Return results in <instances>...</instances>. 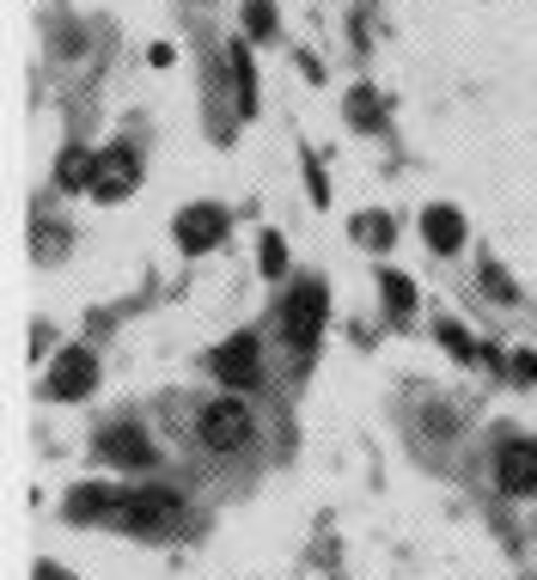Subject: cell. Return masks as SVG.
Returning <instances> with one entry per match:
<instances>
[{"label": "cell", "mask_w": 537, "mask_h": 580, "mask_svg": "<svg viewBox=\"0 0 537 580\" xmlns=\"http://www.w3.org/2000/svg\"><path fill=\"white\" fill-rule=\"evenodd\" d=\"M117 525L123 532H141V537H159V532H178V519H184V502L171 495V488H129L117 495Z\"/></svg>", "instance_id": "2"}, {"label": "cell", "mask_w": 537, "mask_h": 580, "mask_svg": "<svg viewBox=\"0 0 537 580\" xmlns=\"http://www.w3.org/2000/svg\"><path fill=\"white\" fill-rule=\"evenodd\" d=\"M440 342H446L452 354H459V361H483V349H476V342L459 330V324H440Z\"/></svg>", "instance_id": "18"}, {"label": "cell", "mask_w": 537, "mask_h": 580, "mask_svg": "<svg viewBox=\"0 0 537 580\" xmlns=\"http://www.w3.org/2000/svg\"><path fill=\"white\" fill-rule=\"evenodd\" d=\"M354 239L367 244V251H385V244H391V214H379V208L354 214Z\"/></svg>", "instance_id": "14"}, {"label": "cell", "mask_w": 537, "mask_h": 580, "mask_svg": "<svg viewBox=\"0 0 537 580\" xmlns=\"http://www.w3.org/2000/svg\"><path fill=\"white\" fill-rule=\"evenodd\" d=\"M232 232V214L215 208V202H196V208L178 214V244H184V257H202V251H215L220 239Z\"/></svg>", "instance_id": "4"}, {"label": "cell", "mask_w": 537, "mask_h": 580, "mask_svg": "<svg viewBox=\"0 0 537 580\" xmlns=\"http://www.w3.org/2000/svg\"><path fill=\"white\" fill-rule=\"evenodd\" d=\"M324 312H330V293H324V281H300V288L288 293V305H281V336H288V349L300 354V361H312V349H318Z\"/></svg>", "instance_id": "1"}, {"label": "cell", "mask_w": 537, "mask_h": 580, "mask_svg": "<svg viewBox=\"0 0 537 580\" xmlns=\"http://www.w3.org/2000/svg\"><path fill=\"white\" fill-rule=\"evenodd\" d=\"M257 263H263V275H281V269H288V244L269 232V239H263V251H257Z\"/></svg>", "instance_id": "19"}, {"label": "cell", "mask_w": 537, "mask_h": 580, "mask_svg": "<svg viewBox=\"0 0 537 580\" xmlns=\"http://www.w3.org/2000/svg\"><path fill=\"white\" fill-rule=\"evenodd\" d=\"M93 171H98V159H93V153H80V147H68L62 159H56V178H62L68 190H80V183L93 190Z\"/></svg>", "instance_id": "13"}, {"label": "cell", "mask_w": 537, "mask_h": 580, "mask_svg": "<svg viewBox=\"0 0 537 580\" xmlns=\"http://www.w3.org/2000/svg\"><path fill=\"white\" fill-rule=\"evenodd\" d=\"M422 239H428L440 257H452V251L464 244V214L459 208H428L422 214Z\"/></svg>", "instance_id": "10"}, {"label": "cell", "mask_w": 537, "mask_h": 580, "mask_svg": "<svg viewBox=\"0 0 537 580\" xmlns=\"http://www.w3.org/2000/svg\"><path fill=\"white\" fill-rule=\"evenodd\" d=\"M98 452H105L110 464H129V471H147V464L159 458L154 440H147L135 422H110V427H105V440H98Z\"/></svg>", "instance_id": "9"}, {"label": "cell", "mask_w": 537, "mask_h": 580, "mask_svg": "<svg viewBox=\"0 0 537 580\" xmlns=\"http://www.w3.org/2000/svg\"><path fill=\"white\" fill-rule=\"evenodd\" d=\"M37 257H62V227H37Z\"/></svg>", "instance_id": "20"}, {"label": "cell", "mask_w": 537, "mask_h": 580, "mask_svg": "<svg viewBox=\"0 0 537 580\" xmlns=\"http://www.w3.org/2000/svg\"><path fill=\"white\" fill-rule=\"evenodd\" d=\"M141 166H135V153L129 147H105L98 153V171H93V196L98 202H123L129 190H135Z\"/></svg>", "instance_id": "8"}, {"label": "cell", "mask_w": 537, "mask_h": 580, "mask_svg": "<svg viewBox=\"0 0 537 580\" xmlns=\"http://www.w3.org/2000/svg\"><path fill=\"white\" fill-rule=\"evenodd\" d=\"M93 385H98V354L93 349H68L62 361L49 366V397H56V403H80Z\"/></svg>", "instance_id": "6"}, {"label": "cell", "mask_w": 537, "mask_h": 580, "mask_svg": "<svg viewBox=\"0 0 537 580\" xmlns=\"http://www.w3.org/2000/svg\"><path fill=\"white\" fill-rule=\"evenodd\" d=\"M513 373H525V379H537V354H513Z\"/></svg>", "instance_id": "22"}, {"label": "cell", "mask_w": 537, "mask_h": 580, "mask_svg": "<svg viewBox=\"0 0 537 580\" xmlns=\"http://www.w3.org/2000/svg\"><path fill=\"white\" fill-rule=\"evenodd\" d=\"M306 178H312V202H330V190H324V171H318V159L306 153Z\"/></svg>", "instance_id": "21"}, {"label": "cell", "mask_w": 537, "mask_h": 580, "mask_svg": "<svg viewBox=\"0 0 537 580\" xmlns=\"http://www.w3.org/2000/svg\"><path fill=\"white\" fill-rule=\"evenodd\" d=\"M349 122H354V129H373V122H379V98H373V86H354L349 92Z\"/></svg>", "instance_id": "15"}, {"label": "cell", "mask_w": 537, "mask_h": 580, "mask_svg": "<svg viewBox=\"0 0 537 580\" xmlns=\"http://www.w3.org/2000/svg\"><path fill=\"white\" fill-rule=\"evenodd\" d=\"M196 434H202V446H208V452H245L251 434H257V422H251V410L239 403V397H215V403L202 410Z\"/></svg>", "instance_id": "3"}, {"label": "cell", "mask_w": 537, "mask_h": 580, "mask_svg": "<svg viewBox=\"0 0 537 580\" xmlns=\"http://www.w3.org/2000/svg\"><path fill=\"white\" fill-rule=\"evenodd\" d=\"M379 288H385V312H391V318H410V312H415V288H410V275L385 269V275H379Z\"/></svg>", "instance_id": "12"}, {"label": "cell", "mask_w": 537, "mask_h": 580, "mask_svg": "<svg viewBox=\"0 0 537 580\" xmlns=\"http://www.w3.org/2000/svg\"><path fill=\"white\" fill-rule=\"evenodd\" d=\"M245 31H251V37H276V7H269V0H251V7H245Z\"/></svg>", "instance_id": "16"}, {"label": "cell", "mask_w": 537, "mask_h": 580, "mask_svg": "<svg viewBox=\"0 0 537 580\" xmlns=\"http://www.w3.org/2000/svg\"><path fill=\"white\" fill-rule=\"evenodd\" d=\"M495 483H501V495H537V446L532 440H501V452H495Z\"/></svg>", "instance_id": "7"}, {"label": "cell", "mask_w": 537, "mask_h": 580, "mask_svg": "<svg viewBox=\"0 0 537 580\" xmlns=\"http://www.w3.org/2000/svg\"><path fill=\"white\" fill-rule=\"evenodd\" d=\"M483 288H489V300H520V288H513V281H507V269L501 263H483Z\"/></svg>", "instance_id": "17"}, {"label": "cell", "mask_w": 537, "mask_h": 580, "mask_svg": "<svg viewBox=\"0 0 537 580\" xmlns=\"http://www.w3.org/2000/svg\"><path fill=\"white\" fill-rule=\"evenodd\" d=\"M227 68H232V98H239V117H251L257 110V74H251V49L245 44H227Z\"/></svg>", "instance_id": "11"}, {"label": "cell", "mask_w": 537, "mask_h": 580, "mask_svg": "<svg viewBox=\"0 0 537 580\" xmlns=\"http://www.w3.org/2000/svg\"><path fill=\"white\" fill-rule=\"evenodd\" d=\"M215 373H220V385H232V391L263 385V342L257 336H227V349L215 354Z\"/></svg>", "instance_id": "5"}, {"label": "cell", "mask_w": 537, "mask_h": 580, "mask_svg": "<svg viewBox=\"0 0 537 580\" xmlns=\"http://www.w3.org/2000/svg\"><path fill=\"white\" fill-rule=\"evenodd\" d=\"M37 580H68V575H62L56 563H37Z\"/></svg>", "instance_id": "23"}]
</instances>
